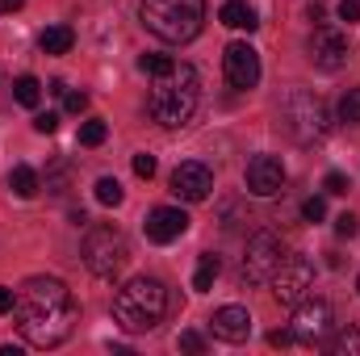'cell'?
<instances>
[{"instance_id":"d6986e66","label":"cell","mask_w":360,"mask_h":356,"mask_svg":"<svg viewBox=\"0 0 360 356\" xmlns=\"http://www.w3.org/2000/svg\"><path fill=\"white\" fill-rule=\"evenodd\" d=\"M319 348H327L331 356H360V331L356 327H340L331 340H323Z\"/></svg>"},{"instance_id":"484cf974","label":"cell","mask_w":360,"mask_h":356,"mask_svg":"<svg viewBox=\"0 0 360 356\" xmlns=\"http://www.w3.org/2000/svg\"><path fill=\"white\" fill-rule=\"evenodd\" d=\"M302 218H306V222H323V218H327V201H323V197H306V201H302Z\"/></svg>"},{"instance_id":"44dd1931","label":"cell","mask_w":360,"mask_h":356,"mask_svg":"<svg viewBox=\"0 0 360 356\" xmlns=\"http://www.w3.org/2000/svg\"><path fill=\"white\" fill-rule=\"evenodd\" d=\"M13 96H17V105H25V109H38V101H42V84H38V76H17Z\"/></svg>"},{"instance_id":"d4e9b609","label":"cell","mask_w":360,"mask_h":356,"mask_svg":"<svg viewBox=\"0 0 360 356\" xmlns=\"http://www.w3.org/2000/svg\"><path fill=\"white\" fill-rule=\"evenodd\" d=\"M172 63H176L172 55H143V59H139V68H143V72H147L151 80H155V76H164V72H168Z\"/></svg>"},{"instance_id":"6da1fadb","label":"cell","mask_w":360,"mask_h":356,"mask_svg":"<svg viewBox=\"0 0 360 356\" xmlns=\"http://www.w3.org/2000/svg\"><path fill=\"white\" fill-rule=\"evenodd\" d=\"M76 298L59 276H30L17 293L13 319L30 348H59L76 331Z\"/></svg>"},{"instance_id":"30bf717a","label":"cell","mask_w":360,"mask_h":356,"mask_svg":"<svg viewBox=\"0 0 360 356\" xmlns=\"http://www.w3.org/2000/svg\"><path fill=\"white\" fill-rule=\"evenodd\" d=\"M348 55H352V46H348V34H344V30L319 25V30L310 34V63H314L319 72H340V68L348 63Z\"/></svg>"},{"instance_id":"d590c367","label":"cell","mask_w":360,"mask_h":356,"mask_svg":"<svg viewBox=\"0 0 360 356\" xmlns=\"http://www.w3.org/2000/svg\"><path fill=\"white\" fill-rule=\"evenodd\" d=\"M21 4H25V0H0V13H17Z\"/></svg>"},{"instance_id":"ba28073f","label":"cell","mask_w":360,"mask_h":356,"mask_svg":"<svg viewBox=\"0 0 360 356\" xmlns=\"http://www.w3.org/2000/svg\"><path fill=\"white\" fill-rule=\"evenodd\" d=\"M331 327H335L331 302H323V298H302V302L293 306V340H297V344L319 348V344L331 336Z\"/></svg>"},{"instance_id":"f1b7e54d","label":"cell","mask_w":360,"mask_h":356,"mask_svg":"<svg viewBox=\"0 0 360 356\" xmlns=\"http://www.w3.org/2000/svg\"><path fill=\"white\" fill-rule=\"evenodd\" d=\"M356 231H360V218H356V214H340V218H335V235H340V239H352Z\"/></svg>"},{"instance_id":"1f68e13d","label":"cell","mask_w":360,"mask_h":356,"mask_svg":"<svg viewBox=\"0 0 360 356\" xmlns=\"http://www.w3.org/2000/svg\"><path fill=\"white\" fill-rule=\"evenodd\" d=\"M335 13H340V21H348V25H352V21H360V0H340V8H335Z\"/></svg>"},{"instance_id":"7c38bea8","label":"cell","mask_w":360,"mask_h":356,"mask_svg":"<svg viewBox=\"0 0 360 356\" xmlns=\"http://www.w3.org/2000/svg\"><path fill=\"white\" fill-rule=\"evenodd\" d=\"M172 193H176L180 201H205V197L214 193V172H210V164H201V160L176 164V172H172Z\"/></svg>"},{"instance_id":"8d00e7d4","label":"cell","mask_w":360,"mask_h":356,"mask_svg":"<svg viewBox=\"0 0 360 356\" xmlns=\"http://www.w3.org/2000/svg\"><path fill=\"white\" fill-rule=\"evenodd\" d=\"M356 289H360V281H356Z\"/></svg>"},{"instance_id":"3957f363","label":"cell","mask_w":360,"mask_h":356,"mask_svg":"<svg viewBox=\"0 0 360 356\" xmlns=\"http://www.w3.org/2000/svg\"><path fill=\"white\" fill-rule=\"evenodd\" d=\"M168 314V285L160 276H134L113 293V323L122 331H151Z\"/></svg>"},{"instance_id":"4dcf8cb0","label":"cell","mask_w":360,"mask_h":356,"mask_svg":"<svg viewBox=\"0 0 360 356\" xmlns=\"http://www.w3.org/2000/svg\"><path fill=\"white\" fill-rule=\"evenodd\" d=\"M134 177H143V180L155 177V155H147V151H143V155H134Z\"/></svg>"},{"instance_id":"cb8c5ba5","label":"cell","mask_w":360,"mask_h":356,"mask_svg":"<svg viewBox=\"0 0 360 356\" xmlns=\"http://www.w3.org/2000/svg\"><path fill=\"white\" fill-rule=\"evenodd\" d=\"M105 134H109V126H105L101 117H92V122L80 126V147H101V143H105Z\"/></svg>"},{"instance_id":"ac0fdd59","label":"cell","mask_w":360,"mask_h":356,"mask_svg":"<svg viewBox=\"0 0 360 356\" xmlns=\"http://www.w3.org/2000/svg\"><path fill=\"white\" fill-rule=\"evenodd\" d=\"M8 189L21 197V201H30V197H38V189H42V180H38V172L30 168V164H17L13 172H8Z\"/></svg>"},{"instance_id":"8fae6325","label":"cell","mask_w":360,"mask_h":356,"mask_svg":"<svg viewBox=\"0 0 360 356\" xmlns=\"http://www.w3.org/2000/svg\"><path fill=\"white\" fill-rule=\"evenodd\" d=\"M222 72H226V84L239 92L256 89L260 84V51L248 46V42H231L226 55H222Z\"/></svg>"},{"instance_id":"52a82bcc","label":"cell","mask_w":360,"mask_h":356,"mask_svg":"<svg viewBox=\"0 0 360 356\" xmlns=\"http://www.w3.org/2000/svg\"><path fill=\"white\" fill-rule=\"evenodd\" d=\"M281 265H285V243H281V235L256 231V235L248 239V248H243L239 276H243V285H269Z\"/></svg>"},{"instance_id":"7a4b0ae2","label":"cell","mask_w":360,"mask_h":356,"mask_svg":"<svg viewBox=\"0 0 360 356\" xmlns=\"http://www.w3.org/2000/svg\"><path fill=\"white\" fill-rule=\"evenodd\" d=\"M197 101H201L197 72H193L188 63H172L164 76L151 80L147 113H151L164 130H180V126H188V117L197 113Z\"/></svg>"},{"instance_id":"5b68a950","label":"cell","mask_w":360,"mask_h":356,"mask_svg":"<svg viewBox=\"0 0 360 356\" xmlns=\"http://www.w3.org/2000/svg\"><path fill=\"white\" fill-rule=\"evenodd\" d=\"M276 122H281V130H285L293 143L310 147V143L327 139V130H331V109H327V101H323L319 92L289 89L285 101H281V109H276Z\"/></svg>"},{"instance_id":"f546056e","label":"cell","mask_w":360,"mask_h":356,"mask_svg":"<svg viewBox=\"0 0 360 356\" xmlns=\"http://www.w3.org/2000/svg\"><path fill=\"white\" fill-rule=\"evenodd\" d=\"M63 109H68V113H84V109H89V92H63Z\"/></svg>"},{"instance_id":"83f0119b","label":"cell","mask_w":360,"mask_h":356,"mask_svg":"<svg viewBox=\"0 0 360 356\" xmlns=\"http://www.w3.org/2000/svg\"><path fill=\"white\" fill-rule=\"evenodd\" d=\"M323 189H327V193H335V197H344V193L352 189V180L344 177V172H327V177H323Z\"/></svg>"},{"instance_id":"8992f818","label":"cell","mask_w":360,"mask_h":356,"mask_svg":"<svg viewBox=\"0 0 360 356\" xmlns=\"http://www.w3.org/2000/svg\"><path fill=\"white\" fill-rule=\"evenodd\" d=\"M80 256H84V265H89L92 276L113 281L122 268L130 265V243H126V235H122L117 227H105V222H101V227H89Z\"/></svg>"},{"instance_id":"e575fe53","label":"cell","mask_w":360,"mask_h":356,"mask_svg":"<svg viewBox=\"0 0 360 356\" xmlns=\"http://www.w3.org/2000/svg\"><path fill=\"white\" fill-rule=\"evenodd\" d=\"M269 344L272 348H289V344H297V340H293V327H289V331H272Z\"/></svg>"},{"instance_id":"4316f807","label":"cell","mask_w":360,"mask_h":356,"mask_svg":"<svg viewBox=\"0 0 360 356\" xmlns=\"http://www.w3.org/2000/svg\"><path fill=\"white\" fill-rule=\"evenodd\" d=\"M34 130H38V134H55V130H59V113H55V109L34 113Z\"/></svg>"},{"instance_id":"d6a6232c","label":"cell","mask_w":360,"mask_h":356,"mask_svg":"<svg viewBox=\"0 0 360 356\" xmlns=\"http://www.w3.org/2000/svg\"><path fill=\"white\" fill-rule=\"evenodd\" d=\"M180 348H184V352H205V340H201L197 331H180Z\"/></svg>"},{"instance_id":"2e32d148","label":"cell","mask_w":360,"mask_h":356,"mask_svg":"<svg viewBox=\"0 0 360 356\" xmlns=\"http://www.w3.org/2000/svg\"><path fill=\"white\" fill-rule=\"evenodd\" d=\"M218 21H222L226 30H248V34L260 25V21H256V8H252L248 0H226V4L218 8Z\"/></svg>"},{"instance_id":"ffe728a7","label":"cell","mask_w":360,"mask_h":356,"mask_svg":"<svg viewBox=\"0 0 360 356\" xmlns=\"http://www.w3.org/2000/svg\"><path fill=\"white\" fill-rule=\"evenodd\" d=\"M218 272H222V260H218L214 252H205V256L197 260V272H193V289H197V293H205V289L214 285V276H218Z\"/></svg>"},{"instance_id":"603a6c76","label":"cell","mask_w":360,"mask_h":356,"mask_svg":"<svg viewBox=\"0 0 360 356\" xmlns=\"http://www.w3.org/2000/svg\"><path fill=\"white\" fill-rule=\"evenodd\" d=\"M92 193H96V201H101V205H122V197H126V193H122V184H117L113 177H101Z\"/></svg>"},{"instance_id":"4fadbf2b","label":"cell","mask_w":360,"mask_h":356,"mask_svg":"<svg viewBox=\"0 0 360 356\" xmlns=\"http://www.w3.org/2000/svg\"><path fill=\"white\" fill-rule=\"evenodd\" d=\"M243 180H248V193H256V197H276V193L285 189V164H281L276 155H252Z\"/></svg>"},{"instance_id":"9c48e42d","label":"cell","mask_w":360,"mask_h":356,"mask_svg":"<svg viewBox=\"0 0 360 356\" xmlns=\"http://www.w3.org/2000/svg\"><path fill=\"white\" fill-rule=\"evenodd\" d=\"M269 285H272V298L281 306H297L310 293V285H314V265L306 256H285V265L276 268V276Z\"/></svg>"},{"instance_id":"e0dca14e","label":"cell","mask_w":360,"mask_h":356,"mask_svg":"<svg viewBox=\"0 0 360 356\" xmlns=\"http://www.w3.org/2000/svg\"><path fill=\"white\" fill-rule=\"evenodd\" d=\"M38 46H42L46 55H68V51L76 46V34H72L68 25H46L42 38H38Z\"/></svg>"},{"instance_id":"5bb4252c","label":"cell","mask_w":360,"mask_h":356,"mask_svg":"<svg viewBox=\"0 0 360 356\" xmlns=\"http://www.w3.org/2000/svg\"><path fill=\"white\" fill-rule=\"evenodd\" d=\"M188 231V214L180 210V205H155L151 214H147V222H143V235L151 239V243H172Z\"/></svg>"},{"instance_id":"7402d4cb","label":"cell","mask_w":360,"mask_h":356,"mask_svg":"<svg viewBox=\"0 0 360 356\" xmlns=\"http://www.w3.org/2000/svg\"><path fill=\"white\" fill-rule=\"evenodd\" d=\"M340 122H348V126H360V89H348L340 96Z\"/></svg>"},{"instance_id":"836d02e7","label":"cell","mask_w":360,"mask_h":356,"mask_svg":"<svg viewBox=\"0 0 360 356\" xmlns=\"http://www.w3.org/2000/svg\"><path fill=\"white\" fill-rule=\"evenodd\" d=\"M13 306H17V293L8 285H0V314H13Z\"/></svg>"},{"instance_id":"9a60e30c","label":"cell","mask_w":360,"mask_h":356,"mask_svg":"<svg viewBox=\"0 0 360 356\" xmlns=\"http://www.w3.org/2000/svg\"><path fill=\"white\" fill-rule=\"evenodd\" d=\"M210 331L218 340H226V344H243L252 336V314L243 306H218L214 319H210Z\"/></svg>"},{"instance_id":"277c9868","label":"cell","mask_w":360,"mask_h":356,"mask_svg":"<svg viewBox=\"0 0 360 356\" xmlns=\"http://www.w3.org/2000/svg\"><path fill=\"white\" fill-rule=\"evenodd\" d=\"M143 25L160 42H193L205 25V0H143Z\"/></svg>"}]
</instances>
